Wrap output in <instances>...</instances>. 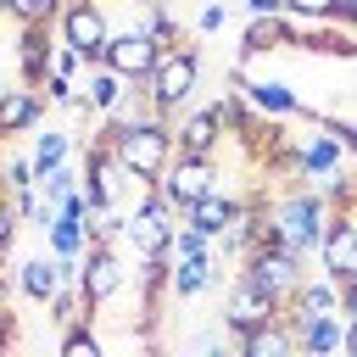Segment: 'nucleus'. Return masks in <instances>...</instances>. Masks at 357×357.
<instances>
[{"mask_svg": "<svg viewBox=\"0 0 357 357\" xmlns=\"http://www.w3.org/2000/svg\"><path fill=\"white\" fill-rule=\"evenodd\" d=\"M95 139H106V145L117 151V162H123L134 178H162L167 162H173V123H167V117H156V123H134V128H112V123H100Z\"/></svg>", "mask_w": 357, "mask_h": 357, "instance_id": "1", "label": "nucleus"}, {"mask_svg": "<svg viewBox=\"0 0 357 357\" xmlns=\"http://www.w3.org/2000/svg\"><path fill=\"white\" fill-rule=\"evenodd\" d=\"M273 223H279V251H290L296 262H307L329 229V206L312 184H290L279 201H273Z\"/></svg>", "mask_w": 357, "mask_h": 357, "instance_id": "2", "label": "nucleus"}, {"mask_svg": "<svg viewBox=\"0 0 357 357\" xmlns=\"http://www.w3.org/2000/svg\"><path fill=\"white\" fill-rule=\"evenodd\" d=\"M195 89H201V50H195V45L162 50V56H156V67H151V78H145V95L156 100V112L173 123V117H178V106H190V100H195Z\"/></svg>", "mask_w": 357, "mask_h": 357, "instance_id": "3", "label": "nucleus"}, {"mask_svg": "<svg viewBox=\"0 0 357 357\" xmlns=\"http://www.w3.org/2000/svg\"><path fill=\"white\" fill-rule=\"evenodd\" d=\"M128 290V262H123V240L106 245V240H89L84 257H78V296L95 307H112L117 296Z\"/></svg>", "mask_w": 357, "mask_h": 357, "instance_id": "4", "label": "nucleus"}, {"mask_svg": "<svg viewBox=\"0 0 357 357\" xmlns=\"http://www.w3.org/2000/svg\"><path fill=\"white\" fill-rule=\"evenodd\" d=\"M56 28H61V45L67 50H78L89 67H100L106 39H112V22H106V6L100 0H67L61 17H56Z\"/></svg>", "mask_w": 357, "mask_h": 357, "instance_id": "5", "label": "nucleus"}, {"mask_svg": "<svg viewBox=\"0 0 357 357\" xmlns=\"http://www.w3.org/2000/svg\"><path fill=\"white\" fill-rule=\"evenodd\" d=\"M229 89H240V95H245V106H251L262 123H290V117H301V123H312V128H318V117H324V112H318V106H307L284 78H268V73H262V78H245V84H229Z\"/></svg>", "mask_w": 357, "mask_h": 357, "instance_id": "6", "label": "nucleus"}, {"mask_svg": "<svg viewBox=\"0 0 357 357\" xmlns=\"http://www.w3.org/2000/svg\"><path fill=\"white\" fill-rule=\"evenodd\" d=\"M240 279H245V284H257V290H268L273 301H290V296H296V284L307 279V268H301L290 251H279V245H257V251H245V257H240Z\"/></svg>", "mask_w": 357, "mask_h": 357, "instance_id": "7", "label": "nucleus"}, {"mask_svg": "<svg viewBox=\"0 0 357 357\" xmlns=\"http://www.w3.org/2000/svg\"><path fill=\"white\" fill-rule=\"evenodd\" d=\"M218 190V162H190V156H173L167 162V173L156 178V201L178 218L184 206H195L201 195H212Z\"/></svg>", "mask_w": 357, "mask_h": 357, "instance_id": "8", "label": "nucleus"}, {"mask_svg": "<svg viewBox=\"0 0 357 357\" xmlns=\"http://www.w3.org/2000/svg\"><path fill=\"white\" fill-rule=\"evenodd\" d=\"M284 312V301H273L268 290H257V284H245L240 273L229 279V290H223V335H251V329H262V324H273Z\"/></svg>", "mask_w": 357, "mask_h": 357, "instance_id": "9", "label": "nucleus"}, {"mask_svg": "<svg viewBox=\"0 0 357 357\" xmlns=\"http://www.w3.org/2000/svg\"><path fill=\"white\" fill-rule=\"evenodd\" d=\"M318 262H324V279H335V284L357 279V212H329V229L318 240Z\"/></svg>", "mask_w": 357, "mask_h": 357, "instance_id": "10", "label": "nucleus"}, {"mask_svg": "<svg viewBox=\"0 0 357 357\" xmlns=\"http://www.w3.org/2000/svg\"><path fill=\"white\" fill-rule=\"evenodd\" d=\"M218 145H223V123H218L212 106H195L190 117H173V156L218 162Z\"/></svg>", "mask_w": 357, "mask_h": 357, "instance_id": "11", "label": "nucleus"}, {"mask_svg": "<svg viewBox=\"0 0 357 357\" xmlns=\"http://www.w3.org/2000/svg\"><path fill=\"white\" fill-rule=\"evenodd\" d=\"M173 229H178V218H173L162 201H151V206H139V212L128 218L123 245H134L139 262H151V257H167V251H173Z\"/></svg>", "mask_w": 357, "mask_h": 357, "instance_id": "12", "label": "nucleus"}, {"mask_svg": "<svg viewBox=\"0 0 357 357\" xmlns=\"http://www.w3.org/2000/svg\"><path fill=\"white\" fill-rule=\"evenodd\" d=\"M156 45L145 39V33H112L106 39V56H100V67L106 73H117L123 84H145L151 78V67H156Z\"/></svg>", "mask_w": 357, "mask_h": 357, "instance_id": "13", "label": "nucleus"}, {"mask_svg": "<svg viewBox=\"0 0 357 357\" xmlns=\"http://www.w3.org/2000/svg\"><path fill=\"white\" fill-rule=\"evenodd\" d=\"M206 290H229L223 284V262L218 257H167V296L173 301H195V296H206Z\"/></svg>", "mask_w": 357, "mask_h": 357, "instance_id": "14", "label": "nucleus"}, {"mask_svg": "<svg viewBox=\"0 0 357 357\" xmlns=\"http://www.w3.org/2000/svg\"><path fill=\"white\" fill-rule=\"evenodd\" d=\"M39 117H45V95L39 89H28V84L0 89V145L17 139V134H33Z\"/></svg>", "mask_w": 357, "mask_h": 357, "instance_id": "15", "label": "nucleus"}, {"mask_svg": "<svg viewBox=\"0 0 357 357\" xmlns=\"http://www.w3.org/2000/svg\"><path fill=\"white\" fill-rule=\"evenodd\" d=\"M273 50H296V22L290 17H251L240 33V56H273Z\"/></svg>", "mask_w": 357, "mask_h": 357, "instance_id": "16", "label": "nucleus"}, {"mask_svg": "<svg viewBox=\"0 0 357 357\" xmlns=\"http://www.w3.org/2000/svg\"><path fill=\"white\" fill-rule=\"evenodd\" d=\"M301 145V178H335V173H346V151L335 145V134L329 128H312V134H301L296 139Z\"/></svg>", "mask_w": 357, "mask_h": 357, "instance_id": "17", "label": "nucleus"}, {"mask_svg": "<svg viewBox=\"0 0 357 357\" xmlns=\"http://www.w3.org/2000/svg\"><path fill=\"white\" fill-rule=\"evenodd\" d=\"M234 218H240V201H234V195H223V190H212V195H201L195 206H184V212H178V223H184V229H201L206 240H223V229H229Z\"/></svg>", "mask_w": 357, "mask_h": 357, "instance_id": "18", "label": "nucleus"}, {"mask_svg": "<svg viewBox=\"0 0 357 357\" xmlns=\"http://www.w3.org/2000/svg\"><path fill=\"white\" fill-rule=\"evenodd\" d=\"M296 351L301 357H346V318L329 312V318L296 324Z\"/></svg>", "mask_w": 357, "mask_h": 357, "instance_id": "19", "label": "nucleus"}, {"mask_svg": "<svg viewBox=\"0 0 357 357\" xmlns=\"http://www.w3.org/2000/svg\"><path fill=\"white\" fill-rule=\"evenodd\" d=\"M50 28H17V84L39 89L45 73H50Z\"/></svg>", "mask_w": 357, "mask_h": 357, "instance_id": "20", "label": "nucleus"}, {"mask_svg": "<svg viewBox=\"0 0 357 357\" xmlns=\"http://www.w3.org/2000/svg\"><path fill=\"white\" fill-rule=\"evenodd\" d=\"M234 357H301V351H296V329H290L284 318H273V324L240 335V340H234Z\"/></svg>", "mask_w": 357, "mask_h": 357, "instance_id": "21", "label": "nucleus"}, {"mask_svg": "<svg viewBox=\"0 0 357 357\" xmlns=\"http://www.w3.org/2000/svg\"><path fill=\"white\" fill-rule=\"evenodd\" d=\"M17 284H22V296H28L33 307H50V296L61 290L56 257H28V262H17Z\"/></svg>", "mask_w": 357, "mask_h": 357, "instance_id": "22", "label": "nucleus"}, {"mask_svg": "<svg viewBox=\"0 0 357 357\" xmlns=\"http://www.w3.org/2000/svg\"><path fill=\"white\" fill-rule=\"evenodd\" d=\"M73 156H78V145H73V134H67V128H45V134H33V145H28L33 178L56 173V167H61V162H73Z\"/></svg>", "mask_w": 357, "mask_h": 357, "instance_id": "23", "label": "nucleus"}, {"mask_svg": "<svg viewBox=\"0 0 357 357\" xmlns=\"http://www.w3.org/2000/svg\"><path fill=\"white\" fill-rule=\"evenodd\" d=\"M39 234H45V245H50V257H56V262H73V257H84V245H89V234H84V218H67V212H50V223H45Z\"/></svg>", "mask_w": 357, "mask_h": 357, "instance_id": "24", "label": "nucleus"}, {"mask_svg": "<svg viewBox=\"0 0 357 357\" xmlns=\"http://www.w3.org/2000/svg\"><path fill=\"white\" fill-rule=\"evenodd\" d=\"M84 95H89V112H95V117H112V106L128 95V84H123L117 73H106V67H89V73H84Z\"/></svg>", "mask_w": 357, "mask_h": 357, "instance_id": "25", "label": "nucleus"}, {"mask_svg": "<svg viewBox=\"0 0 357 357\" xmlns=\"http://www.w3.org/2000/svg\"><path fill=\"white\" fill-rule=\"evenodd\" d=\"M50 324L67 335V329H78V324H89V301L78 296V284H61L56 296H50Z\"/></svg>", "mask_w": 357, "mask_h": 357, "instance_id": "26", "label": "nucleus"}, {"mask_svg": "<svg viewBox=\"0 0 357 357\" xmlns=\"http://www.w3.org/2000/svg\"><path fill=\"white\" fill-rule=\"evenodd\" d=\"M6 17H11L17 28H56L61 0H6Z\"/></svg>", "mask_w": 357, "mask_h": 357, "instance_id": "27", "label": "nucleus"}, {"mask_svg": "<svg viewBox=\"0 0 357 357\" xmlns=\"http://www.w3.org/2000/svg\"><path fill=\"white\" fill-rule=\"evenodd\" d=\"M78 178H84V173H78V156H73V162H61L56 173H45V178H39V195H45V206L56 212V206H61V201L78 190Z\"/></svg>", "mask_w": 357, "mask_h": 357, "instance_id": "28", "label": "nucleus"}, {"mask_svg": "<svg viewBox=\"0 0 357 357\" xmlns=\"http://www.w3.org/2000/svg\"><path fill=\"white\" fill-rule=\"evenodd\" d=\"M39 178H33V162L28 156H0V195L11 201V195H22V190H33Z\"/></svg>", "mask_w": 357, "mask_h": 357, "instance_id": "29", "label": "nucleus"}, {"mask_svg": "<svg viewBox=\"0 0 357 357\" xmlns=\"http://www.w3.org/2000/svg\"><path fill=\"white\" fill-rule=\"evenodd\" d=\"M56 357H106V340L95 335V324H78V329L61 335V351Z\"/></svg>", "mask_w": 357, "mask_h": 357, "instance_id": "30", "label": "nucleus"}, {"mask_svg": "<svg viewBox=\"0 0 357 357\" xmlns=\"http://www.w3.org/2000/svg\"><path fill=\"white\" fill-rule=\"evenodd\" d=\"M11 212H17V223H28V229H45V223H50V206H45L39 184L22 190V195H11Z\"/></svg>", "mask_w": 357, "mask_h": 357, "instance_id": "31", "label": "nucleus"}, {"mask_svg": "<svg viewBox=\"0 0 357 357\" xmlns=\"http://www.w3.org/2000/svg\"><path fill=\"white\" fill-rule=\"evenodd\" d=\"M212 245H218V240H206L201 229H184V223H178V229H173V251H167V257H173V262H178V257H212Z\"/></svg>", "mask_w": 357, "mask_h": 357, "instance_id": "32", "label": "nucleus"}, {"mask_svg": "<svg viewBox=\"0 0 357 357\" xmlns=\"http://www.w3.org/2000/svg\"><path fill=\"white\" fill-rule=\"evenodd\" d=\"M340 0H284V17L290 22H329Z\"/></svg>", "mask_w": 357, "mask_h": 357, "instance_id": "33", "label": "nucleus"}, {"mask_svg": "<svg viewBox=\"0 0 357 357\" xmlns=\"http://www.w3.org/2000/svg\"><path fill=\"white\" fill-rule=\"evenodd\" d=\"M50 73H56V78H67V84H78V78L89 73V61H84L78 50H67V45H56V50H50Z\"/></svg>", "mask_w": 357, "mask_h": 357, "instance_id": "34", "label": "nucleus"}, {"mask_svg": "<svg viewBox=\"0 0 357 357\" xmlns=\"http://www.w3.org/2000/svg\"><path fill=\"white\" fill-rule=\"evenodd\" d=\"M39 95H45V106H73V95H78V84H67V78H56V73H45V84H39Z\"/></svg>", "mask_w": 357, "mask_h": 357, "instance_id": "35", "label": "nucleus"}, {"mask_svg": "<svg viewBox=\"0 0 357 357\" xmlns=\"http://www.w3.org/2000/svg\"><path fill=\"white\" fill-rule=\"evenodd\" d=\"M223 22H229V0H206V6L195 11V28H201V33H223Z\"/></svg>", "mask_w": 357, "mask_h": 357, "instance_id": "36", "label": "nucleus"}, {"mask_svg": "<svg viewBox=\"0 0 357 357\" xmlns=\"http://www.w3.org/2000/svg\"><path fill=\"white\" fill-rule=\"evenodd\" d=\"M17 229H22V223H17V212H11V201L0 195V257L11 251V240H17Z\"/></svg>", "mask_w": 357, "mask_h": 357, "instance_id": "37", "label": "nucleus"}, {"mask_svg": "<svg viewBox=\"0 0 357 357\" xmlns=\"http://www.w3.org/2000/svg\"><path fill=\"white\" fill-rule=\"evenodd\" d=\"M329 22H335V28H346V33H351V39H357V0H340V6H335V17H329Z\"/></svg>", "mask_w": 357, "mask_h": 357, "instance_id": "38", "label": "nucleus"}, {"mask_svg": "<svg viewBox=\"0 0 357 357\" xmlns=\"http://www.w3.org/2000/svg\"><path fill=\"white\" fill-rule=\"evenodd\" d=\"M245 17H284V0H245Z\"/></svg>", "mask_w": 357, "mask_h": 357, "instance_id": "39", "label": "nucleus"}, {"mask_svg": "<svg viewBox=\"0 0 357 357\" xmlns=\"http://www.w3.org/2000/svg\"><path fill=\"white\" fill-rule=\"evenodd\" d=\"M340 318H357V279L340 284Z\"/></svg>", "mask_w": 357, "mask_h": 357, "instance_id": "40", "label": "nucleus"}, {"mask_svg": "<svg viewBox=\"0 0 357 357\" xmlns=\"http://www.w3.org/2000/svg\"><path fill=\"white\" fill-rule=\"evenodd\" d=\"M346 357H357V318H346Z\"/></svg>", "mask_w": 357, "mask_h": 357, "instance_id": "41", "label": "nucleus"}, {"mask_svg": "<svg viewBox=\"0 0 357 357\" xmlns=\"http://www.w3.org/2000/svg\"><path fill=\"white\" fill-rule=\"evenodd\" d=\"M201 357H234V346H223V340H206V351Z\"/></svg>", "mask_w": 357, "mask_h": 357, "instance_id": "42", "label": "nucleus"}, {"mask_svg": "<svg viewBox=\"0 0 357 357\" xmlns=\"http://www.w3.org/2000/svg\"><path fill=\"white\" fill-rule=\"evenodd\" d=\"M0 17H6V0H0Z\"/></svg>", "mask_w": 357, "mask_h": 357, "instance_id": "43", "label": "nucleus"}, {"mask_svg": "<svg viewBox=\"0 0 357 357\" xmlns=\"http://www.w3.org/2000/svg\"><path fill=\"white\" fill-rule=\"evenodd\" d=\"M351 67H357V56H351Z\"/></svg>", "mask_w": 357, "mask_h": 357, "instance_id": "44", "label": "nucleus"}, {"mask_svg": "<svg viewBox=\"0 0 357 357\" xmlns=\"http://www.w3.org/2000/svg\"><path fill=\"white\" fill-rule=\"evenodd\" d=\"M178 357H184V351H178Z\"/></svg>", "mask_w": 357, "mask_h": 357, "instance_id": "45", "label": "nucleus"}, {"mask_svg": "<svg viewBox=\"0 0 357 357\" xmlns=\"http://www.w3.org/2000/svg\"><path fill=\"white\" fill-rule=\"evenodd\" d=\"M0 156H6V151H0Z\"/></svg>", "mask_w": 357, "mask_h": 357, "instance_id": "46", "label": "nucleus"}]
</instances>
